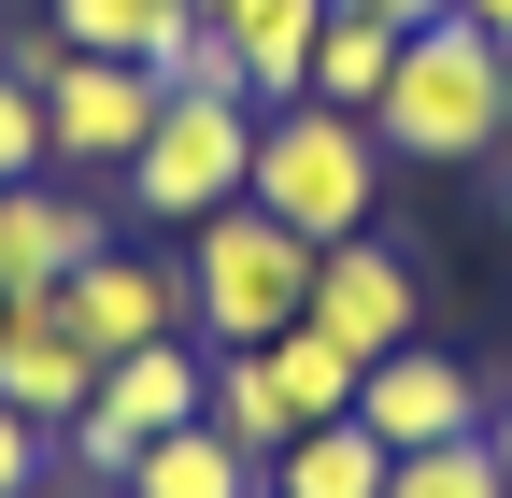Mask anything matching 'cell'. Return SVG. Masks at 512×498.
Here are the masks:
<instances>
[{
    "label": "cell",
    "mask_w": 512,
    "mask_h": 498,
    "mask_svg": "<svg viewBox=\"0 0 512 498\" xmlns=\"http://www.w3.org/2000/svg\"><path fill=\"white\" fill-rule=\"evenodd\" d=\"M313 29H328V0H242V15H228L242 86H256V100H299V86H313Z\"/></svg>",
    "instance_id": "2e32d148"
},
{
    "label": "cell",
    "mask_w": 512,
    "mask_h": 498,
    "mask_svg": "<svg viewBox=\"0 0 512 498\" xmlns=\"http://www.w3.org/2000/svg\"><path fill=\"white\" fill-rule=\"evenodd\" d=\"M43 470H57V427H29L0 399V498H43Z\"/></svg>",
    "instance_id": "7402d4cb"
},
{
    "label": "cell",
    "mask_w": 512,
    "mask_h": 498,
    "mask_svg": "<svg viewBox=\"0 0 512 498\" xmlns=\"http://www.w3.org/2000/svg\"><path fill=\"white\" fill-rule=\"evenodd\" d=\"M100 498H128V484H100Z\"/></svg>",
    "instance_id": "83f0119b"
},
{
    "label": "cell",
    "mask_w": 512,
    "mask_h": 498,
    "mask_svg": "<svg viewBox=\"0 0 512 498\" xmlns=\"http://www.w3.org/2000/svg\"><path fill=\"white\" fill-rule=\"evenodd\" d=\"M456 15H470V29H484V43H512V0H456Z\"/></svg>",
    "instance_id": "d4e9b609"
},
{
    "label": "cell",
    "mask_w": 512,
    "mask_h": 498,
    "mask_svg": "<svg viewBox=\"0 0 512 498\" xmlns=\"http://www.w3.org/2000/svg\"><path fill=\"white\" fill-rule=\"evenodd\" d=\"M114 242V214L100 200H72V185H0V299H43V285H72L86 257Z\"/></svg>",
    "instance_id": "8fae6325"
},
{
    "label": "cell",
    "mask_w": 512,
    "mask_h": 498,
    "mask_svg": "<svg viewBox=\"0 0 512 498\" xmlns=\"http://www.w3.org/2000/svg\"><path fill=\"white\" fill-rule=\"evenodd\" d=\"M384 470H399V456L342 413V427H299V442L271 456V498H384Z\"/></svg>",
    "instance_id": "9a60e30c"
},
{
    "label": "cell",
    "mask_w": 512,
    "mask_h": 498,
    "mask_svg": "<svg viewBox=\"0 0 512 498\" xmlns=\"http://www.w3.org/2000/svg\"><path fill=\"white\" fill-rule=\"evenodd\" d=\"M384 72H399V29H384V15H356V0H328V29H313V86H299V100L370 114V100H384Z\"/></svg>",
    "instance_id": "ac0fdd59"
},
{
    "label": "cell",
    "mask_w": 512,
    "mask_h": 498,
    "mask_svg": "<svg viewBox=\"0 0 512 498\" xmlns=\"http://www.w3.org/2000/svg\"><path fill=\"white\" fill-rule=\"evenodd\" d=\"M384 498H498V470H484V442H413L384 470Z\"/></svg>",
    "instance_id": "d6986e66"
},
{
    "label": "cell",
    "mask_w": 512,
    "mask_h": 498,
    "mask_svg": "<svg viewBox=\"0 0 512 498\" xmlns=\"http://www.w3.org/2000/svg\"><path fill=\"white\" fill-rule=\"evenodd\" d=\"M484 470H498V498H512V399H484Z\"/></svg>",
    "instance_id": "603a6c76"
},
{
    "label": "cell",
    "mask_w": 512,
    "mask_h": 498,
    "mask_svg": "<svg viewBox=\"0 0 512 498\" xmlns=\"http://www.w3.org/2000/svg\"><path fill=\"white\" fill-rule=\"evenodd\" d=\"M29 171H43V86L0 57V185H29Z\"/></svg>",
    "instance_id": "ffe728a7"
},
{
    "label": "cell",
    "mask_w": 512,
    "mask_h": 498,
    "mask_svg": "<svg viewBox=\"0 0 512 498\" xmlns=\"http://www.w3.org/2000/svg\"><path fill=\"white\" fill-rule=\"evenodd\" d=\"M0 399H15L29 427H72L86 399H100V356H86V328H72V299H0Z\"/></svg>",
    "instance_id": "30bf717a"
},
{
    "label": "cell",
    "mask_w": 512,
    "mask_h": 498,
    "mask_svg": "<svg viewBox=\"0 0 512 498\" xmlns=\"http://www.w3.org/2000/svg\"><path fill=\"white\" fill-rule=\"evenodd\" d=\"M256 356H271V385H285V413H299V427H342V413H356V385H370V356H342L313 314H299V328H271Z\"/></svg>",
    "instance_id": "5bb4252c"
},
{
    "label": "cell",
    "mask_w": 512,
    "mask_h": 498,
    "mask_svg": "<svg viewBox=\"0 0 512 498\" xmlns=\"http://www.w3.org/2000/svg\"><path fill=\"white\" fill-rule=\"evenodd\" d=\"M72 299V328H86V356H143V342H200L185 328V257H128V242H100V257L57 285Z\"/></svg>",
    "instance_id": "9c48e42d"
},
{
    "label": "cell",
    "mask_w": 512,
    "mask_h": 498,
    "mask_svg": "<svg viewBox=\"0 0 512 498\" xmlns=\"http://www.w3.org/2000/svg\"><path fill=\"white\" fill-rule=\"evenodd\" d=\"M299 314H313V242L285 214L228 200V214L185 228V328H200V342H271Z\"/></svg>",
    "instance_id": "3957f363"
},
{
    "label": "cell",
    "mask_w": 512,
    "mask_h": 498,
    "mask_svg": "<svg viewBox=\"0 0 512 498\" xmlns=\"http://www.w3.org/2000/svg\"><path fill=\"white\" fill-rule=\"evenodd\" d=\"M214 427H228V442L256 456V470H271L285 442H299V413H285V385H271V356H256V342H214V399H200Z\"/></svg>",
    "instance_id": "e0dca14e"
},
{
    "label": "cell",
    "mask_w": 512,
    "mask_h": 498,
    "mask_svg": "<svg viewBox=\"0 0 512 498\" xmlns=\"http://www.w3.org/2000/svg\"><path fill=\"white\" fill-rule=\"evenodd\" d=\"M128 185V214H157V228H200V214H228L242 185H256V100H157V129H143V157L114 171Z\"/></svg>",
    "instance_id": "8992f818"
},
{
    "label": "cell",
    "mask_w": 512,
    "mask_h": 498,
    "mask_svg": "<svg viewBox=\"0 0 512 498\" xmlns=\"http://www.w3.org/2000/svg\"><path fill=\"white\" fill-rule=\"evenodd\" d=\"M0 57L43 86V157L57 171H128L143 157V129H157V100H171V72H143V57H72L57 29H0Z\"/></svg>",
    "instance_id": "277c9868"
},
{
    "label": "cell",
    "mask_w": 512,
    "mask_h": 498,
    "mask_svg": "<svg viewBox=\"0 0 512 498\" xmlns=\"http://www.w3.org/2000/svg\"><path fill=\"white\" fill-rule=\"evenodd\" d=\"M370 185H384L370 114H342V100H271V114H256V185H242V200H256V214H285L313 257L370 228Z\"/></svg>",
    "instance_id": "7a4b0ae2"
},
{
    "label": "cell",
    "mask_w": 512,
    "mask_h": 498,
    "mask_svg": "<svg viewBox=\"0 0 512 498\" xmlns=\"http://www.w3.org/2000/svg\"><path fill=\"white\" fill-rule=\"evenodd\" d=\"M228 15H242V0H200V29H228Z\"/></svg>",
    "instance_id": "484cf974"
},
{
    "label": "cell",
    "mask_w": 512,
    "mask_h": 498,
    "mask_svg": "<svg viewBox=\"0 0 512 498\" xmlns=\"http://www.w3.org/2000/svg\"><path fill=\"white\" fill-rule=\"evenodd\" d=\"M356 427H370L384 456H413V442H484V370L441 356V342H399V356H370Z\"/></svg>",
    "instance_id": "ba28073f"
},
{
    "label": "cell",
    "mask_w": 512,
    "mask_h": 498,
    "mask_svg": "<svg viewBox=\"0 0 512 498\" xmlns=\"http://www.w3.org/2000/svg\"><path fill=\"white\" fill-rule=\"evenodd\" d=\"M171 86H185V100H256V86H242V43H228V29H185V43H171Z\"/></svg>",
    "instance_id": "44dd1931"
},
{
    "label": "cell",
    "mask_w": 512,
    "mask_h": 498,
    "mask_svg": "<svg viewBox=\"0 0 512 498\" xmlns=\"http://www.w3.org/2000/svg\"><path fill=\"white\" fill-rule=\"evenodd\" d=\"M498 228H512V157H498Z\"/></svg>",
    "instance_id": "4316f807"
},
{
    "label": "cell",
    "mask_w": 512,
    "mask_h": 498,
    "mask_svg": "<svg viewBox=\"0 0 512 498\" xmlns=\"http://www.w3.org/2000/svg\"><path fill=\"white\" fill-rule=\"evenodd\" d=\"M43 29L72 57H143V72H171V43L200 29V0H57Z\"/></svg>",
    "instance_id": "4fadbf2b"
},
{
    "label": "cell",
    "mask_w": 512,
    "mask_h": 498,
    "mask_svg": "<svg viewBox=\"0 0 512 498\" xmlns=\"http://www.w3.org/2000/svg\"><path fill=\"white\" fill-rule=\"evenodd\" d=\"M214 399V342H143V356H100V399L57 427V470H86V484H128V456L171 442V427H200Z\"/></svg>",
    "instance_id": "5b68a950"
},
{
    "label": "cell",
    "mask_w": 512,
    "mask_h": 498,
    "mask_svg": "<svg viewBox=\"0 0 512 498\" xmlns=\"http://www.w3.org/2000/svg\"><path fill=\"white\" fill-rule=\"evenodd\" d=\"M128 498H271V470H256L228 427L200 413V427H171V442H143V456H128Z\"/></svg>",
    "instance_id": "7c38bea8"
},
{
    "label": "cell",
    "mask_w": 512,
    "mask_h": 498,
    "mask_svg": "<svg viewBox=\"0 0 512 498\" xmlns=\"http://www.w3.org/2000/svg\"><path fill=\"white\" fill-rule=\"evenodd\" d=\"M356 15H384V29H441L456 0H356Z\"/></svg>",
    "instance_id": "cb8c5ba5"
},
{
    "label": "cell",
    "mask_w": 512,
    "mask_h": 498,
    "mask_svg": "<svg viewBox=\"0 0 512 498\" xmlns=\"http://www.w3.org/2000/svg\"><path fill=\"white\" fill-rule=\"evenodd\" d=\"M313 328H328L342 356H399V342L427 328V271H413L384 228H356V242L313 257Z\"/></svg>",
    "instance_id": "52a82bcc"
},
{
    "label": "cell",
    "mask_w": 512,
    "mask_h": 498,
    "mask_svg": "<svg viewBox=\"0 0 512 498\" xmlns=\"http://www.w3.org/2000/svg\"><path fill=\"white\" fill-rule=\"evenodd\" d=\"M370 143L413 157V171H470V157H498V43H484L470 15L399 29V72H384V100H370Z\"/></svg>",
    "instance_id": "6da1fadb"
}]
</instances>
